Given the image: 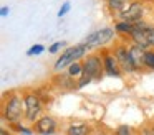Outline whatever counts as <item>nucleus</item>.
I'll use <instances>...</instances> for the list:
<instances>
[{
    "label": "nucleus",
    "instance_id": "obj_1",
    "mask_svg": "<svg viewBox=\"0 0 154 135\" xmlns=\"http://www.w3.org/2000/svg\"><path fill=\"white\" fill-rule=\"evenodd\" d=\"M25 117V104L23 99L18 94H10V97L5 99L4 107H2V119L8 124H18Z\"/></svg>",
    "mask_w": 154,
    "mask_h": 135
},
{
    "label": "nucleus",
    "instance_id": "obj_2",
    "mask_svg": "<svg viewBox=\"0 0 154 135\" xmlns=\"http://www.w3.org/2000/svg\"><path fill=\"white\" fill-rule=\"evenodd\" d=\"M88 51H90V48H88L85 43H80V45H75V46H70V48H66L63 53H61V56L57 59V63H55V71H63L66 66L73 64V63L80 61V58H85V56L88 54Z\"/></svg>",
    "mask_w": 154,
    "mask_h": 135
},
{
    "label": "nucleus",
    "instance_id": "obj_3",
    "mask_svg": "<svg viewBox=\"0 0 154 135\" xmlns=\"http://www.w3.org/2000/svg\"><path fill=\"white\" fill-rule=\"evenodd\" d=\"M23 104H25V117L23 119L32 122V124H35L40 119V114L43 110V104H42L40 97L35 92H28V94L23 95Z\"/></svg>",
    "mask_w": 154,
    "mask_h": 135
},
{
    "label": "nucleus",
    "instance_id": "obj_4",
    "mask_svg": "<svg viewBox=\"0 0 154 135\" xmlns=\"http://www.w3.org/2000/svg\"><path fill=\"white\" fill-rule=\"evenodd\" d=\"M114 36V30L113 28H101L96 30V31L90 33L86 38L83 40V43L88 46V48H100V46L106 45L108 41H111Z\"/></svg>",
    "mask_w": 154,
    "mask_h": 135
},
{
    "label": "nucleus",
    "instance_id": "obj_5",
    "mask_svg": "<svg viewBox=\"0 0 154 135\" xmlns=\"http://www.w3.org/2000/svg\"><path fill=\"white\" fill-rule=\"evenodd\" d=\"M104 71V66H103V59L100 58L98 54H90L85 58L83 61V72L88 74L91 79H101Z\"/></svg>",
    "mask_w": 154,
    "mask_h": 135
},
{
    "label": "nucleus",
    "instance_id": "obj_6",
    "mask_svg": "<svg viewBox=\"0 0 154 135\" xmlns=\"http://www.w3.org/2000/svg\"><path fill=\"white\" fill-rule=\"evenodd\" d=\"M114 58L118 59V63H119L121 71H124V72L137 71L136 66H134V63H133V59H131L129 48H126V46H118V48L114 49Z\"/></svg>",
    "mask_w": 154,
    "mask_h": 135
},
{
    "label": "nucleus",
    "instance_id": "obj_7",
    "mask_svg": "<svg viewBox=\"0 0 154 135\" xmlns=\"http://www.w3.org/2000/svg\"><path fill=\"white\" fill-rule=\"evenodd\" d=\"M57 120L50 115H43L33 124V132L38 135H53L57 132Z\"/></svg>",
    "mask_w": 154,
    "mask_h": 135
},
{
    "label": "nucleus",
    "instance_id": "obj_8",
    "mask_svg": "<svg viewBox=\"0 0 154 135\" xmlns=\"http://www.w3.org/2000/svg\"><path fill=\"white\" fill-rule=\"evenodd\" d=\"M143 12H144L143 3L133 2L121 12V18H123V22H128V23H137V22H141Z\"/></svg>",
    "mask_w": 154,
    "mask_h": 135
},
{
    "label": "nucleus",
    "instance_id": "obj_9",
    "mask_svg": "<svg viewBox=\"0 0 154 135\" xmlns=\"http://www.w3.org/2000/svg\"><path fill=\"white\" fill-rule=\"evenodd\" d=\"M103 66H104V71H106L108 76H116L119 78L121 76V68H119V63L118 59L114 58V54H104L103 56Z\"/></svg>",
    "mask_w": 154,
    "mask_h": 135
},
{
    "label": "nucleus",
    "instance_id": "obj_10",
    "mask_svg": "<svg viewBox=\"0 0 154 135\" xmlns=\"http://www.w3.org/2000/svg\"><path fill=\"white\" fill-rule=\"evenodd\" d=\"M91 127L83 122H71L66 127V135H90Z\"/></svg>",
    "mask_w": 154,
    "mask_h": 135
},
{
    "label": "nucleus",
    "instance_id": "obj_11",
    "mask_svg": "<svg viewBox=\"0 0 154 135\" xmlns=\"http://www.w3.org/2000/svg\"><path fill=\"white\" fill-rule=\"evenodd\" d=\"M129 54H131V59H133L136 69L143 68V66H144V56H146L144 48H141L139 45H133L129 48Z\"/></svg>",
    "mask_w": 154,
    "mask_h": 135
},
{
    "label": "nucleus",
    "instance_id": "obj_12",
    "mask_svg": "<svg viewBox=\"0 0 154 135\" xmlns=\"http://www.w3.org/2000/svg\"><path fill=\"white\" fill-rule=\"evenodd\" d=\"M137 30V23H128V22H119L116 23V26H114V31L118 33H123V35H133L134 31Z\"/></svg>",
    "mask_w": 154,
    "mask_h": 135
},
{
    "label": "nucleus",
    "instance_id": "obj_13",
    "mask_svg": "<svg viewBox=\"0 0 154 135\" xmlns=\"http://www.w3.org/2000/svg\"><path fill=\"white\" fill-rule=\"evenodd\" d=\"M70 78H81V74H83V63H80V61H76V63H73V64H70L68 66V72H66Z\"/></svg>",
    "mask_w": 154,
    "mask_h": 135
},
{
    "label": "nucleus",
    "instance_id": "obj_14",
    "mask_svg": "<svg viewBox=\"0 0 154 135\" xmlns=\"http://www.w3.org/2000/svg\"><path fill=\"white\" fill-rule=\"evenodd\" d=\"M129 5V0H108V7L111 10H121L123 12Z\"/></svg>",
    "mask_w": 154,
    "mask_h": 135
},
{
    "label": "nucleus",
    "instance_id": "obj_15",
    "mask_svg": "<svg viewBox=\"0 0 154 135\" xmlns=\"http://www.w3.org/2000/svg\"><path fill=\"white\" fill-rule=\"evenodd\" d=\"M144 66L154 71V49L146 51V56H144Z\"/></svg>",
    "mask_w": 154,
    "mask_h": 135
},
{
    "label": "nucleus",
    "instance_id": "obj_16",
    "mask_svg": "<svg viewBox=\"0 0 154 135\" xmlns=\"http://www.w3.org/2000/svg\"><path fill=\"white\" fill-rule=\"evenodd\" d=\"M114 135H133V128L129 125H119L114 130Z\"/></svg>",
    "mask_w": 154,
    "mask_h": 135
},
{
    "label": "nucleus",
    "instance_id": "obj_17",
    "mask_svg": "<svg viewBox=\"0 0 154 135\" xmlns=\"http://www.w3.org/2000/svg\"><path fill=\"white\" fill-rule=\"evenodd\" d=\"M45 51V48L42 45H33L30 49L27 51V56H38V54H42V53Z\"/></svg>",
    "mask_w": 154,
    "mask_h": 135
},
{
    "label": "nucleus",
    "instance_id": "obj_18",
    "mask_svg": "<svg viewBox=\"0 0 154 135\" xmlns=\"http://www.w3.org/2000/svg\"><path fill=\"white\" fill-rule=\"evenodd\" d=\"M91 81H93V79H91L88 74H85V72H83V74H81V78H78V81H76V87H78V89H80V87H85V86L90 84Z\"/></svg>",
    "mask_w": 154,
    "mask_h": 135
},
{
    "label": "nucleus",
    "instance_id": "obj_19",
    "mask_svg": "<svg viewBox=\"0 0 154 135\" xmlns=\"http://www.w3.org/2000/svg\"><path fill=\"white\" fill-rule=\"evenodd\" d=\"M70 8H71V3L70 2H65L63 5H61V8L58 10V18H63V16L70 12Z\"/></svg>",
    "mask_w": 154,
    "mask_h": 135
},
{
    "label": "nucleus",
    "instance_id": "obj_20",
    "mask_svg": "<svg viewBox=\"0 0 154 135\" xmlns=\"http://www.w3.org/2000/svg\"><path fill=\"white\" fill-rule=\"evenodd\" d=\"M63 45H66V43H65V41H57V43H53V45L50 46L48 51H50V53H58L61 48H63Z\"/></svg>",
    "mask_w": 154,
    "mask_h": 135
},
{
    "label": "nucleus",
    "instance_id": "obj_21",
    "mask_svg": "<svg viewBox=\"0 0 154 135\" xmlns=\"http://www.w3.org/2000/svg\"><path fill=\"white\" fill-rule=\"evenodd\" d=\"M147 38H149V45L154 46V28H147Z\"/></svg>",
    "mask_w": 154,
    "mask_h": 135
},
{
    "label": "nucleus",
    "instance_id": "obj_22",
    "mask_svg": "<svg viewBox=\"0 0 154 135\" xmlns=\"http://www.w3.org/2000/svg\"><path fill=\"white\" fill-rule=\"evenodd\" d=\"M8 12H10V10H8V7H2V10H0V16H2V18H5V16L8 15Z\"/></svg>",
    "mask_w": 154,
    "mask_h": 135
},
{
    "label": "nucleus",
    "instance_id": "obj_23",
    "mask_svg": "<svg viewBox=\"0 0 154 135\" xmlns=\"http://www.w3.org/2000/svg\"><path fill=\"white\" fill-rule=\"evenodd\" d=\"M0 135H12V132L7 130V128H2V130H0Z\"/></svg>",
    "mask_w": 154,
    "mask_h": 135
},
{
    "label": "nucleus",
    "instance_id": "obj_24",
    "mask_svg": "<svg viewBox=\"0 0 154 135\" xmlns=\"http://www.w3.org/2000/svg\"><path fill=\"white\" fill-rule=\"evenodd\" d=\"M151 135H154V125H152V130H151Z\"/></svg>",
    "mask_w": 154,
    "mask_h": 135
},
{
    "label": "nucleus",
    "instance_id": "obj_25",
    "mask_svg": "<svg viewBox=\"0 0 154 135\" xmlns=\"http://www.w3.org/2000/svg\"><path fill=\"white\" fill-rule=\"evenodd\" d=\"M22 135H33V134H22Z\"/></svg>",
    "mask_w": 154,
    "mask_h": 135
}]
</instances>
